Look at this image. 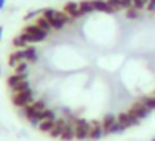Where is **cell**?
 Wrapping results in <instances>:
<instances>
[{
  "mask_svg": "<svg viewBox=\"0 0 155 141\" xmlns=\"http://www.w3.org/2000/svg\"><path fill=\"white\" fill-rule=\"evenodd\" d=\"M22 35L27 38L28 43H37V42H44L45 38H47L48 32L42 30L38 25L32 24V25H25L24 30H22Z\"/></svg>",
  "mask_w": 155,
  "mask_h": 141,
  "instance_id": "cell-1",
  "label": "cell"
},
{
  "mask_svg": "<svg viewBox=\"0 0 155 141\" xmlns=\"http://www.w3.org/2000/svg\"><path fill=\"white\" fill-rule=\"evenodd\" d=\"M12 103L18 108H25L30 103H34V91L30 88L22 91H12Z\"/></svg>",
  "mask_w": 155,
  "mask_h": 141,
  "instance_id": "cell-2",
  "label": "cell"
},
{
  "mask_svg": "<svg viewBox=\"0 0 155 141\" xmlns=\"http://www.w3.org/2000/svg\"><path fill=\"white\" fill-rule=\"evenodd\" d=\"M7 85L12 91H22V90L30 88L28 80H27V73L25 75H17V73L10 75V77L7 78Z\"/></svg>",
  "mask_w": 155,
  "mask_h": 141,
  "instance_id": "cell-3",
  "label": "cell"
},
{
  "mask_svg": "<svg viewBox=\"0 0 155 141\" xmlns=\"http://www.w3.org/2000/svg\"><path fill=\"white\" fill-rule=\"evenodd\" d=\"M72 124H74V128H75V138H77V139H87L88 133H90V130H92V123L85 121L84 118H75V120L72 121Z\"/></svg>",
  "mask_w": 155,
  "mask_h": 141,
  "instance_id": "cell-4",
  "label": "cell"
},
{
  "mask_svg": "<svg viewBox=\"0 0 155 141\" xmlns=\"http://www.w3.org/2000/svg\"><path fill=\"white\" fill-rule=\"evenodd\" d=\"M44 110H47V106H45V101H44V100H37V101H34V103H30L28 106H25V108H24V113H25V116H27V120L32 123V121L37 118V114L42 113Z\"/></svg>",
  "mask_w": 155,
  "mask_h": 141,
  "instance_id": "cell-5",
  "label": "cell"
},
{
  "mask_svg": "<svg viewBox=\"0 0 155 141\" xmlns=\"http://www.w3.org/2000/svg\"><path fill=\"white\" fill-rule=\"evenodd\" d=\"M42 15L50 22V25H52L54 30H62V28L65 27V24L58 18V10H54V8H45V10H42Z\"/></svg>",
  "mask_w": 155,
  "mask_h": 141,
  "instance_id": "cell-6",
  "label": "cell"
},
{
  "mask_svg": "<svg viewBox=\"0 0 155 141\" xmlns=\"http://www.w3.org/2000/svg\"><path fill=\"white\" fill-rule=\"evenodd\" d=\"M150 111H152V110H148V108L145 106L142 101H138V103H135L134 106H132V110L128 111V113L134 114V116H137L138 120H143V118H147L148 114H150Z\"/></svg>",
  "mask_w": 155,
  "mask_h": 141,
  "instance_id": "cell-7",
  "label": "cell"
},
{
  "mask_svg": "<svg viewBox=\"0 0 155 141\" xmlns=\"http://www.w3.org/2000/svg\"><path fill=\"white\" fill-rule=\"evenodd\" d=\"M117 121H118V123H122L125 128L135 126V124L140 123V120H138L137 116H134V114H130L128 111H127V113H120V114H117Z\"/></svg>",
  "mask_w": 155,
  "mask_h": 141,
  "instance_id": "cell-8",
  "label": "cell"
},
{
  "mask_svg": "<svg viewBox=\"0 0 155 141\" xmlns=\"http://www.w3.org/2000/svg\"><path fill=\"white\" fill-rule=\"evenodd\" d=\"M104 134H105V131H104L102 123H98V121H92V130H90V133H88V139L97 141V139H100Z\"/></svg>",
  "mask_w": 155,
  "mask_h": 141,
  "instance_id": "cell-9",
  "label": "cell"
},
{
  "mask_svg": "<svg viewBox=\"0 0 155 141\" xmlns=\"http://www.w3.org/2000/svg\"><path fill=\"white\" fill-rule=\"evenodd\" d=\"M64 12L67 15H70L72 18H78L82 17V12H80V7H78L77 2H67L64 7Z\"/></svg>",
  "mask_w": 155,
  "mask_h": 141,
  "instance_id": "cell-10",
  "label": "cell"
},
{
  "mask_svg": "<svg viewBox=\"0 0 155 141\" xmlns=\"http://www.w3.org/2000/svg\"><path fill=\"white\" fill-rule=\"evenodd\" d=\"M22 61H25L24 50H22V48H20V50H17V52H12V53L8 55V67L15 68V67H18Z\"/></svg>",
  "mask_w": 155,
  "mask_h": 141,
  "instance_id": "cell-11",
  "label": "cell"
},
{
  "mask_svg": "<svg viewBox=\"0 0 155 141\" xmlns=\"http://www.w3.org/2000/svg\"><path fill=\"white\" fill-rule=\"evenodd\" d=\"M65 126H67V121L58 118V120H55V124H54V128H52V131L48 134H50L52 138H60L62 133H64V130H65Z\"/></svg>",
  "mask_w": 155,
  "mask_h": 141,
  "instance_id": "cell-12",
  "label": "cell"
},
{
  "mask_svg": "<svg viewBox=\"0 0 155 141\" xmlns=\"http://www.w3.org/2000/svg\"><path fill=\"white\" fill-rule=\"evenodd\" d=\"M92 4H94V8L97 12H104V14H114V8L108 5L107 0H92Z\"/></svg>",
  "mask_w": 155,
  "mask_h": 141,
  "instance_id": "cell-13",
  "label": "cell"
},
{
  "mask_svg": "<svg viewBox=\"0 0 155 141\" xmlns=\"http://www.w3.org/2000/svg\"><path fill=\"white\" fill-rule=\"evenodd\" d=\"M74 138H75V128H74V124H72V123H67V126H65V130H64V133H62L60 139L62 141H72Z\"/></svg>",
  "mask_w": 155,
  "mask_h": 141,
  "instance_id": "cell-14",
  "label": "cell"
},
{
  "mask_svg": "<svg viewBox=\"0 0 155 141\" xmlns=\"http://www.w3.org/2000/svg\"><path fill=\"white\" fill-rule=\"evenodd\" d=\"M24 50V58L25 61H28V63H34V61H37V50H35L34 47H27V48H22Z\"/></svg>",
  "mask_w": 155,
  "mask_h": 141,
  "instance_id": "cell-15",
  "label": "cell"
},
{
  "mask_svg": "<svg viewBox=\"0 0 155 141\" xmlns=\"http://www.w3.org/2000/svg\"><path fill=\"white\" fill-rule=\"evenodd\" d=\"M78 7H80L82 15H87V14H92V12H95L92 0H82L80 4H78Z\"/></svg>",
  "mask_w": 155,
  "mask_h": 141,
  "instance_id": "cell-16",
  "label": "cell"
},
{
  "mask_svg": "<svg viewBox=\"0 0 155 141\" xmlns=\"http://www.w3.org/2000/svg\"><path fill=\"white\" fill-rule=\"evenodd\" d=\"M114 123H117V116H115V114H105L104 121H102V126H104L105 134H107V131L110 130V126H112Z\"/></svg>",
  "mask_w": 155,
  "mask_h": 141,
  "instance_id": "cell-17",
  "label": "cell"
},
{
  "mask_svg": "<svg viewBox=\"0 0 155 141\" xmlns=\"http://www.w3.org/2000/svg\"><path fill=\"white\" fill-rule=\"evenodd\" d=\"M54 124H55V120H44V121L38 123V130H40L42 133H50Z\"/></svg>",
  "mask_w": 155,
  "mask_h": 141,
  "instance_id": "cell-18",
  "label": "cell"
},
{
  "mask_svg": "<svg viewBox=\"0 0 155 141\" xmlns=\"http://www.w3.org/2000/svg\"><path fill=\"white\" fill-rule=\"evenodd\" d=\"M35 25H38V27L42 28V30H45V32H50L52 30V25H50V22L47 20V18L42 15V17H38L37 20H35Z\"/></svg>",
  "mask_w": 155,
  "mask_h": 141,
  "instance_id": "cell-19",
  "label": "cell"
},
{
  "mask_svg": "<svg viewBox=\"0 0 155 141\" xmlns=\"http://www.w3.org/2000/svg\"><path fill=\"white\" fill-rule=\"evenodd\" d=\"M14 47H17V48H27V45H28V42H27V38L24 37V35H18V37H15L14 38Z\"/></svg>",
  "mask_w": 155,
  "mask_h": 141,
  "instance_id": "cell-20",
  "label": "cell"
},
{
  "mask_svg": "<svg viewBox=\"0 0 155 141\" xmlns=\"http://www.w3.org/2000/svg\"><path fill=\"white\" fill-rule=\"evenodd\" d=\"M125 130H127V128H125L122 123H118V121H117V123H114V124L110 126V130L107 131V134H117V133H124Z\"/></svg>",
  "mask_w": 155,
  "mask_h": 141,
  "instance_id": "cell-21",
  "label": "cell"
},
{
  "mask_svg": "<svg viewBox=\"0 0 155 141\" xmlns=\"http://www.w3.org/2000/svg\"><path fill=\"white\" fill-rule=\"evenodd\" d=\"M142 103L148 108V110L153 111L155 110V96H147V98H142Z\"/></svg>",
  "mask_w": 155,
  "mask_h": 141,
  "instance_id": "cell-22",
  "label": "cell"
},
{
  "mask_svg": "<svg viewBox=\"0 0 155 141\" xmlns=\"http://www.w3.org/2000/svg\"><path fill=\"white\" fill-rule=\"evenodd\" d=\"M27 68H28V61H22V63L18 65V67H15L14 70L17 75H25L27 73Z\"/></svg>",
  "mask_w": 155,
  "mask_h": 141,
  "instance_id": "cell-23",
  "label": "cell"
},
{
  "mask_svg": "<svg viewBox=\"0 0 155 141\" xmlns=\"http://www.w3.org/2000/svg\"><path fill=\"white\" fill-rule=\"evenodd\" d=\"M138 12H140V10H137L135 7L128 8V10H127V18H130V20H135V18H138V17H140V15H138Z\"/></svg>",
  "mask_w": 155,
  "mask_h": 141,
  "instance_id": "cell-24",
  "label": "cell"
},
{
  "mask_svg": "<svg viewBox=\"0 0 155 141\" xmlns=\"http://www.w3.org/2000/svg\"><path fill=\"white\" fill-rule=\"evenodd\" d=\"M107 2H108V5H110L115 12L120 10V8H124V7H122V0H107Z\"/></svg>",
  "mask_w": 155,
  "mask_h": 141,
  "instance_id": "cell-25",
  "label": "cell"
},
{
  "mask_svg": "<svg viewBox=\"0 0 155 141\" xmlns=\"http://www.w3.org/2000/svg\"><path fill=\"white\" fill-rule=\"evenodd\" d=\"M148 4V0H134V7L137 8V10H142V8H145Z\"/></svg>",
  "mask_w": 155,
  "mask_h": 141,
  "instance_id": "cell-26",
  "label": "cell"
},
{
  "mask_svg": "<svg viewBox=\"0 0 155 141\" xmlns=\"http://www.w3.org/2000/svg\"><path fill=\"white\" fill-rule=\"evenodd\" d=\"M122 7L127 8V10H128V8H132V7H134V0H122Z\"/></svg>",
  "mask_w": 155,
  "mask_h": 141,
  "instance_id": "cell-27",
  "label": "cell"
},
{
  "mask_svg": "<svg viewBox=\"0 0 155 141\" xmlns=\"http://www.w3.org/2000/svg\"><path fill=\"white\" fill-rule=\"evenodd\" d=\"M145 8H147L148 12H155V0H148V4Z\"/></svg>",
  "mask_w": 155,
  "mask_h": 141,
  "instance_id": "cell-28",
  "label": "cell"
},
{
  "mask_svg": "<svg viewBox=\"0 0 155 141\" xmlns=\"http://www.w3.org/2000/svg\"><path fill=\"white\" fill-rule=\"evenodd\" d=\"M37 15V12H28L27 15H25V20H28V18H32V17H35Z\"/></svg>",
  "mask_w": 155,
  "mask_h": 141,
  "instance_id": "cell-29",
  "label": "cell"
},
{
  "mask_svg": "<svg viewBox=\"0 0 155 141\" xmlns=\"http://www.w3.org/2000/svg\"><path fill=\"white\" fill-rule=\"evenodd\" d=\"M4 5H5V0H0V8H4Z\"/></svg>",
  "mask_w": 155,
  "mask_h": 141,
  "instance_id": "cell-30",
  "label": "cell"
},
{
  "mask_svg": "<svg viewBox=\"0 0 155 141\" xmlns=\"http://www.w3.org/2000/svg\"><path fill=\"white\" fill-rule=\"evenodd\" d=\"M2 33H4V27H0V40H2Z\"/></svg>",
  "mask_w": 155,
  "mask_h": 141,
  "instance_id": "cell-31",
  "label": "cell"
},
{
  "mask_svg": "<svg viewBox=\"0 0 155 141\" xmlns=\"http://www.w3.org/2000/svg\"><path fill=\"white\" fill-rule=\"evenodd\" d=\"M152 141H155V138H153V139H152Z\"/></svg>",
  "mask_w": 155,
  "mask_h": 141,
  "instance_id": "cell-32",
  "label": "cell"
},
{
  "mask_svg": "<svg viewBox=\"0 0 155 141\" xmlns=\"http://www.w3.org/2000/svg\"><path fill=\"white\" fill-rule=\"evenodd\" d=\"M153 96H155V95H153Z\"/></svg>",
  "mask_w": 155,
  "mask_h": 141,
  "instance_id": "cell-33",
  "label": "cell"
}]
</instances>
